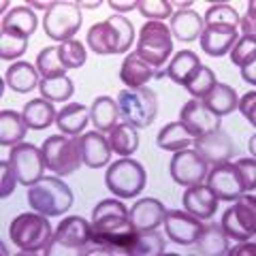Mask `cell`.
<instances>
[{"mask_svg":"<svg viewBox=\"0 0 256 256\" xmlns=\"http://www.w3.org/2000/svg\"><path fill=\"white\" fill-rule=\"evenodd\" d=\"M9 237L24 254H38L45 252L47 246L52 244L54 230L43 214H20L11 222Z\"/></svg>","mask_w":256,"mask_h":256,"instance_id":"cell-1","label":"cell"},{"mask_svg":"<svg viewBox=\"0 0 256 256\" xmlns=\"http://www.w3.org/2000/svg\"><path fill=\"white\" fill-rule=\"evenodd\" d=\"M28 203L43 216L66 214L73 205V192L58 178H43L28 190Z\"/></svg>","mask_w":256,"mask_h":256,"instance_id":"cell-2","label":"cell"},{"mask_svg":"<svg viewBox=\"0 0 256 256\" xmlns=\"http://www.w3.org/2000/svg\"><path fill=\"white\" fill-rule=\"evenodd\" d=\"M92 224L79 218V216H68L64 218L56 233L52 237V244L47 246L43 254L54 256V254H73V256H84L86 246L92 239Z\"/></svg>","mask_w":256,"mask_h":256,"instance_id":"cell-3","label":"cell"},{"mask_svg":"<svg viewBox=\"0 0 256 256\" xmlns=\"http://www.w3.org/2000/svg\"><path fill=\"white\" fill-rule=\"evenodd\" d=\"M105 184L114 196L120 198L139 196L148 184V173L143 169V164L132 160L130 156L120 158L116 162H111V166L107 169Z\"/></svg>","mask_w":256,"mask_h":256,"instance_id":"cell-4","label":"cell"},{"mask_svg":"<svg viewBox=\"0 0 256 256\" xmlns=\"http://www.w3.org/2000/svg\"><path fill=\"white\" fill-rule=\"evenodd\" d=\"M120 118L134 128H148L158 114L156 92L150 88H137V90H122L118 94Z\"/></svg>","mask_w":256,"mask_h":256,"instance_id":"cell-5","label":"cell"},{"mask_svg":"<svg viewBox=\"0 0 256 256\" xmlns=\"http://www.w3.org/2000/svg\"><path fill=\"white\" fill-rule=\"evenodd\" d=\"M173 52V36L169 32V26H164L162 22H146V26H141L139 41H137V54L143 62H148L150 66L160 68L169 60Z\"/></svg>","mask_w":256,"mask_h":256,"instance_id":"cell-6","label":"cell"},{"mask_svg":"<svg viewBox=\"0 0 256 256\" xmlns=\"http://www.w3.org/2000/svg\"><path fill=\"white\" fill-rule=\"evenodd\" d=\"M43 158L45 166L54 171L60 178L75 173L79 169L82 160V150H79V139L77 137H62V134H54V137L45 139L43 143Z\"/></svg>","mask_w":256,"mask_h":256,"instance_id":"cell-7","label":"cell"},{"mask_svg":"<svg viewBox=\"0 0 256 256\" xmlns=\"http://www.w3.org/2000/svg\"><path fill=\"white\" fill-rule=\"evenodd\" d=\"M79 28H82V9L77 2H56L54 9L47 11L43 18L45 34L60 43L70 41Z\"/></svg>","mask_w":256,"mask_h":256,"instance_id":"cell-8","label":"cell"},{"mask_svg":"<svg viewBox=\"0 0 256 256\" xmlns=\"http://www.w3.org/2000/svg\"><path fill=\"white\" fill-rule=\"evenodd\" d=\"M222 230L228 239L248 242L256 233V201L252 196H239L233 207L224 212Z\"/></svg>","mask_w":256,"mask_h":256,"instance_id":"cell-9","label":"cell"},{"mask_svg":"<svg viewBox=\"0 0 256 256\" xmlns=\"http://www.w3.org/2000/svg\"><path fill=\"white\" fill-rule=\"evenodd\" d=\"M9 162H11L15 178H18V182L24 184V186H34L38 180L45 178L43 175V169H45L43 152L36 146H32V143L22 141L18 146H13L11 154H9Z\"/></svg>","mask_w":256,"mask_h":256,"instance_id":"cell-10","label":"cell"},{"mask_svg":"<svg viewBox=\"0 0 256 256\" xmlns=\"http://www.w3.org/2000/svg\"><path fill=\"white\" fill-rule=\"evenodd\" d=\"M205 178H207V186L214 190L218 201H237L239 196L246 194L242 175H239L237 166L230 162L214 164V169Z\"/></svg>","mask_w":256,"mask_h":256,"instance_id":"cell-11","label":"cell"},{"mask_svg":"<svg viewBox=\"0 0 256 256\" xmlns=\"http://www.w3.org/2000/svg\"><path fill=\"white\" fill-rule=\"evenodd\" d=\"M171 178L180 186H196L207 175V162L196 154L194 150H180L175 152L169 164Z\"/></svg>","mask_w":256,"mask_h":256,"instance_id":"cell-12","label":"cell"},{"mask_svg":"<svg viewBox=\"0 0 256 256\" xmlns=\"http://www.w3.org/2000/svg\"><path fill=\"white\" fill-rule=\"evenodd\" d=\"M194 152L201 156L207 164H222V162H228L230 156L235 154V148H233V139L230 134H226L218 128V130H212V132H205L201 137L194 139Z\"/></svg>","mask_w":256,"mask_h":256,"instance_id":"cell-13","label":"cell"},{"mask_svg":"<svg viewBox=\"0 0 256 256\" xmlns=\"http://www.w3.org/2000/svg\"><path fill=\"white\" fill-rule=\"evenodd\" d=\"M180 122L186 126V130L192 134V137H201L205 132L218 130L222 128V122L218 116H214L210 109L203 105L201 98H192L180 111Z\"/></svg>","mask_w":256,"mask_h":256,"instance_id":"cell-14","label":"cell"},{"mask_svg":"<svg viewBox=\"0 0 256 256\" xmlns=\"http://www.w3.org/2000/svg\"><path fill=\"white\" fill-rule=\"evenodd\" d=\"M162 224H164V230L169 235V239L178 246H192L203 228L201 220L194 218L188 212H180V210L166 212Z\"/></svg>","mask_w":256,"mask_h":256,"instance_id":"cell-15","label":"cell"},{"mask_svg":"<svg viewBox=\"0 0 256 256\" xmlns=\"http://www.w3.org/2000/svg\"><path fill=\"white\" fill-rule=\"evenodd\" d=\"M162 77H166L164 70L150 66L137 54H128L126 60L122 62V68H120V79L128 86V90H137V88L146 86L150 79H162Z\"/></svg>","mask_w":256,"mask_h":256,"instance_id":"cell-16","label":"cell"},{"mask_svg":"<svg viewBox=\"0 0 256 256\" xmlns=\"http://www.w3.org/2000/svg\"><path fill=\"white\" fill-rule=\"evenodd\" d=\"M182 203H184V210L198 220L212 218L216 210H218V196L214 194V190L210 186H201V184L188 186V190L184 192Z\"/></svg>","mask_w":256,"mask_h":256,"instance_id":"cell-17","label":"cell"},{"mask_svg":"<svg viewBox=\"0 0 256 256\" xmlns=\"http://www.w3.org/2000/svg\"><path fill=\"white\" fill-rule=\"evenodd\" d=\"M164 214L166 210L158 198H141L130 207L128 220H130L134 230H154L162 224Z\"/></svg>","mask_w":256,"mask_h":256,"instance_id":"cell-18","label":"cell"},{"mask_svg":"<svg viewBox=\"0 0 256 256\" xmlns=\"http://www.w3.org/2000/svg\"><path fill=\"white\" fill-rule=\"evenodd\" d=\"M237 43V28L226 26H205L201 32V50L212 58L226 56Z\"/></svg>","mask_w":256,"mask_h":256,"instance_id":"cell-19","label":"cell"},{"mask_svg":"<svg viewBox=\"0 0 256 256\" xmlns=\"http://www.w3.org/2000/svg\"><path fill=\"white\" fill-rule=\"evenodd\" d=\"M82 160L90 169H100L111 162V146L109 139L102 137V132H86L79 139Z\"/></svg>","mask_w":256,"mask_h":256,"instance_id":"cell-20","label":"cell"},{"mask_svg":"<svg viewBox=\"0 0 256 256\" xmlns=\"http://www.w3.org/2000/svg\"><path fill=\"white\" fill-rule=\"evenodd\" d=\"M203 28H205L203 18L194 9H184L171 15L169 32L173 38H178L182 43H192L196 38H201Z\"/></svg>","mask_w":256,"mask_h":256,"instance_id":"cell-21","label":"cell"},{"mask_svg":"<svg viewBox=\"0 0 256 256\" xmlns=\"http://www.w3.org/2000/svg\"><path fill=\"white\" fill-rule=\"evenodd\" d=\"M192 246H196V252L203 256H224L230 250V242H228L226 233H224L222 226L216 222L205 224L196 237V242Z\"/></svg>","mask_w":256,"mask_h":256,"instance_id":"cell-22","label":"cell"},{"mask_svg":"<svg viewBox=\"0 0 256 256\" xmlns=\"http://www.w3.org/2000/svg\"><path fill=\"white\" fill-rule=\"evenodd\" d=\"M36 26H38V18L30 6H15L2 18V30L0 32L28 38L36 30Z\"/></svg>","mask_w":256,"mask_h":256,"instance_id":"cell-23","label":"cell"},{"mask_svg":"<svg viewBox=\"0 0 256 256\" xmlns=\"http://www.w3.org/2000/svg\"><path fill=\"white\" fill-rule=\"evenodd\" d=\"M88 120H90V109L82 105V102H70V105L58 111L56 126H58L60 132H64L66 137H77L88 126Z\"/></svg>","mask_w":256,"mask_h":256,"instance_id":"cell-24","label":"cell"},{"mask_svg":"<svg viewBox=\"0 0 256 256\" xmlns=\"http://www.w3.org/2000/svg\"><path fill=\"white\" fill-rule=\"evenodd\" d=\"M88 45L90 50L98 56H111L120 54V41H118V32L109 22H100L88 30Z\"/></svg>","mask_w":256,"mask_h":256,"instance_id":"cell-25","label":"cell"},{"mask_svg":"<svg viewBox=\"0 0 256 256\" xmlns=\"http://www.w3.org/2000/svg\"><path fill=\"white\" fill-rule=\"evenodd\" d=\"M90 120L98 132H111L118 126V120H120L118 100H114L111 96H98V98H94L90 107Z\"/></svg>","mask_w":256,"mask_h":256,"instance_id":"cell-26","label":"cell"},{"mask_svg":"<svg viewBox=\"0 0 256 256\" xmlns=\"http://www.w3.org/2000/svg\"><path fill=\"white\" fill-rule=\"evenodd\" d=\"M4 84L18 94H28L41 84L38 82V70L28 62H15L6 68Z\"/></svg>","mask_w":256,"mask_h":256,"instance_id":"cell-27","label":"cell"},{"mask_svg":"<svg viewBox=\"0 0 256 256\" xmlns=\"http://www.w3.org/2000/svg\"><path fill=\"white\" fill-rule=\"evenodd\" d=\"M56 109L54 102L45 100V98H34L26 102V107L22 111V118L30 130H45L56 122Z\"/></svg>","mask_w":256,"mask_h":256,"instance_id":"cell-28","label":"cell"},{"mask_svg":"<svg viewBox=\"0 0 256 256\" xmlns=\"http://www.w3.org/2000/svg\"><path fill=\"white\" fill-rule=\"evenodd\" d=\"M203 105L212 111L214 116H226L237 109V92L228 84H216L210 92L203 96Z\"/></svg>","mask_w":256,"mask_h":256,"instance_id":"cell-29","label":"cell"},{"mask_svg":"<svg viewBox=\"0 0 256 256\" xmlns=\"http://www.w3.org/2000/svg\"><path fill=\"white\" fill-rule=\"evenodd\" d=\"M198 66H201V58H198L194 52H190V50H182L171 58V62H169V66H166L164 73L173 84L184 86Z\"/></svg>","mask_w":256,"mask_h":256,"instance_id":"cell-30","label":"cell"},{"mask_svg":"<svg viewBox=\"0 0 256 256\" xmlns=\"http://www.w3.org/2000/svg\"><path fill=\"white\" fill-rule=\"evenodd\" d=\"M26 130H30V128L24 122L22 114L11 111V109L0 111V143H2L4 148L22 143L24 137H26Z\"/></svg>","mask_w":256,"mask_h":256,"instance_id":"cell-31","label":"cell"},{"mask_svg":"<svg viewBox=\"0 0 256 256\" xmlns=\"http://www.w3.org/2000/svg\"><path fill=\"white\" fill-rule=\"evenodd\" d=\"M109 146L111 152H116L118 156H132L134 152L139 150V132L137 128L130 126V124H118L114 130L109 132Z\"/></svg>","mask_w":256,"mask_h":256,"instance_id":"cell-32","label":"cell"},{"mask_svg":"<svg viewBox=\"0 0 256 256\" xmlns=\"http://www.w3.org/2000/svg\"><path fill=\"white\" fill-rule=\"evenodd\" d=\"M194 143V137L186 130V126L182 122H171L166 124L162 130L158 132V148L166 152H180L186 150L188 146Z\"/></svg>","mask_w":256,"mask_h":256,"instance_id":"cell-33","label":"cell"},{"mask_svg":"<svg viewBox=\"0 0 256 256\" xmlns=\"http://www.w3.org/2000/svg\"><path fill=\"white\" fill-rule=\"evenodd\" d=\"M38 90H41L43 98L50 102H64L68 100L75 92L73 82L64 75V77H50V79H41L38 84Z\"/></svg>","mask_w":256,"mask_h":256,"instance_id":"cell-34","label":"cell"},{"mask_svg":"<svg viewBox=\"0 0 256 256\" xmlns=\"http://www.w3.org/2000/svg\"><path fill=\"white\" fill-rule=\"evenodd\" d=\"M164 239L158 230H137L132 244V256H160L164 254Z\"/></svg>","mask_w":256,"mask_h":256,"instance_id":"cell-35","label":"cell"},{"mask_svg":"<svg viewBox=\"0 0 256 256\" xmlns=\"http://www.w3.org/2000/svg\"><path fill=\"white\" fill-rule=\"evenodd\" d=\"M36 70H38V75H41L43 79L66 75V66L62 64L58 47H45V50L36 56Z\"/></svg>","mask_w":256,"mask_h":256,"instance_id":"cell-36","label":"cell"},{"mask_svg":"<svg viewBox=\"0 0 256 256\" xmlns=\"http://www.w3.org/2000/svg\"><path fill=\"white\" fill-rule=\"evenodd\" d=\"M216 84H218V82H216V73L210 66L201 64V66L192 73V77L188 79V82L184 84V88H186V90L192 94V98H203V96L210 92Z\"/></svg>","mask_w":256,"mask_h":256,"instance_id":"cell-37","label":"cell"},{"mask_svg":"<svg viewBox=\"0 0 256 256\" xmlns=\"http://www.w3.org/2000/svg\"><path fill=\"white\" fill-rule=\"evenodd\" d=\"M205 26H226V28H237L239 26V13L230 4H210L205 11Z\"/></svg>","mask_w":256,"mask_h":256,"instance_id":"cell-38","label":"cell"},{"mask_svg":"<svg viewBox=\"0 0 256 256\" xmlns=\"http://www.w3.org/2000/svg\"><path fill=\"white\" fill-rule=\"evenodd\" d=\"M60 58H62V64L68 68H79V66H84V62L88 58V54H86V47L77 41V38H70V41L66 43H60Z\"/></svg>","mask_w":256,"mask_h":256,"instance_id":"cell-39","label":"cell"},{"mask_svg":"<svg viewBox=\"0 0 256 256\" xmlns=\"http://www.w3.org/2000/svg\"><path fill=\"white\" fill-rule=\"evenodd\" d=\"M26 50H28V38L0 32V58L2 60H18L26 54Z\"/></svg>","mask_w":256,"mask_h":256,"instance_id":"cell-40","label":"cell"},{"mask_svg":"<svg viewBox=\"0 0 256 256\" xmlns=\"http://www.w3.org/2000/svg\"><path fill=\"white\" fill-rule=\"evenodd\" d=\"M256 60V38L254 36H242L230 50V62L237 66H246Z\"/></svg>","mask_w":256,"mask_h":256,"instance_id":"cell-41","label":"cell"},{"mask_svg":"<svg viewBox=\"0 0 256 256\" xmlns=\"http://www.w3.org/2000/svg\"><path fill=\"white\" fill-rule=\"evenodd\" d=\"M137 9L150 22H162L173 15V2H166V0H139Z\"/></svg>","mask_w":256,"mask_h":256,"instance_id":"cell-42","label":"cell"},{"mask_svg":"<svg viewBox=\"0 0 256 256\" xmlns=\"http://www.w3.org/2000/svg\"><path fill=\"white\" fill-rule=\"evenodd\" d=\"M111 26L116 28L118 32V41H120V54H126L128 47L132 45L134 41V30H132V24L128 22L126 18H122V15H114V18L107 20Z\"/></svg>","mask_w":256,"mask_h":256,"instance_id":"cell-43","label":"cell"},{"mask_svg":"<svg viewBox=\"0 0 256 256\" xmlns=\"http://www.w3.org/2000/svg\"><path fill=\"white\" fill-rule=\"evenodd\" d=\"M0 198H6L9 194H13L15 190V184H18V178H15V173L11 169V162H6V160H0Z\"/></svg>","mask_w":256,"mask_h":256,"instance_id":"cell-44","label":"cell"},{"mask_svg":"<svg viewBox=\"0 0 256 256\" xmlns=\"http://www.w3.org/2000/svg\"><path fill=\"white\" fill-rule=\"evenodd\" d=\"M235 166H237V171H239V175H242V180H244L246 192L248 190H254V186H256V162H254V158H242V160H237Z\"/></svg>","mask_w":256,"mask_h":256,"instance_id":"cell-45","label":"cell"},{"mask_svg":"<svg viewBox=\"0 0 256 256\" xmlns=\"http://www.w3.org/2000/svg\"><path fill=\"white\" fill-rule=\"evenodd\" d=\"M254 102H256V92H248L242 100H237V107L239 111L248 118V122H250L252 126L256 124V118H254Z\"/></svg>","mask_w":256,"mask_h":256,"instance_id":"cell-46","label":"cell"},{"mask_svg":"<svg viewBox=\"0 0 256 256\" xmlns=\"http://www.w3.org/2000/svg\"><path fill=\"white\" fill-rule=\"evenodd\" d=\"M254 2H250V9H248L246 13V18L244 20H239L242 22V30H244V36H254L256 34V22H254Z\"/></svg>","mask_w":256,"mask_h":256,"instance_id":"cell-47","label":"cell"},{"mask_svg":"<svg viewBox=\"0 0 256 256\" xmlns=\"http://www.w3.org/2000/svg\"><path fill=\"white\" fill-rule=\"evenodd\" d=\"M137 4H139V0H109V6L111 9H116V11H120V13H124V11H130V9H137Z\"/></svg>","mask_w":256,"mask_h":256,"instance_id":"cell-48","label":"cell"},{"mask_svg":"<svg viewBox=\"0 0 256 256\" xmlns=\"http://www.w3.org/2000/svg\"><path fill=\"white\" fill-rule=\"evenodd\" d=\"M242 77H244V82H248L250 86H256V62H250V64H246V66H242Z\"/></svg>","mask_w":256,"mask_h":256,"instance_id":"cell-49","label":"cell"},{"mask_svg":"<svg viewBox=\"0 0 256 256\" xmlns=\"http://www.w3.org/2000/svg\"><path fill=\"white\" fill-rule=\"evenodd\" d=\"M254 244H244L239 246V250H228V254H254Z\"/></svg>","mask_w":256,"mask_h":256,"instance_id":"cell-50","label":"cell"},{"mask_svg":"<svg viewBox=\"0 0 256 256\" xmlns=\"http://www.w3.org/2000/svg\"><path fill=\"white\" fill-rule=\"evenodd\" d=\"M30 6H36V9H47V11H50V9H54V6H56V2H41V0H32Z\"/></svg>","mask_w":256,"mask_h":256,"instance_id":"cell-51","label":"cell"},{"mask_svg":"<svg viewBox=\"0 0 256 256\" xmlns=\"http://www.w3.org/2000/svg\"><path fill=\"white\" fill-rule=\"evenodd\" d=\"M79 9L82 6H88V9H96V6H100V0H88V2H84V0H79Z\"/></svg>","mask_w":256,"mask_h":256,"instance_id":"cell-52","label":"cell"},{"mask_svg":"<svg viewBox=\"0 0 256 256\" xmlns=\"http://www.w3.org/2000/svg\"><path fill=\"white\" fill-rule=\"evenodd\" d=\"M254 143H256V137L250 139V152H252V154H254V150H256V148H254Z\"/></svg>","mask_w":256,"mask_h":256,"instance_id":"cell-53","label":"cell"}]
</instances>
